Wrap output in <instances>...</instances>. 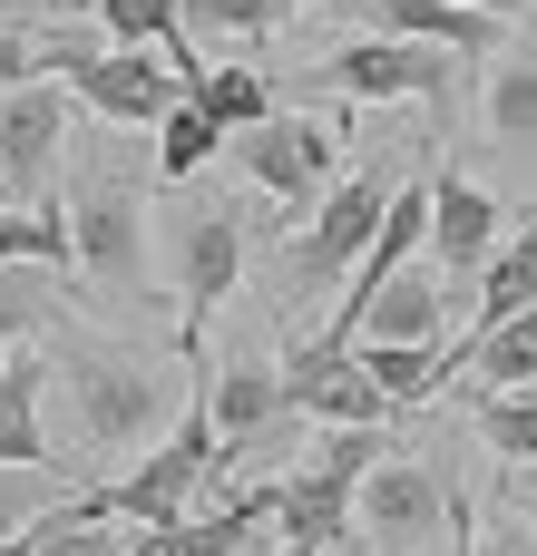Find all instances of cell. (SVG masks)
Returning <instances> with one entry per match:
<instances>
[{
  "mask_svg": "<svg viewBox=\"0 0 537 556\" xmlns=\"http://www.w3.org/2000/svg\"><path fill=\"white\" fill-rule=\"evenodd\" d=\"M205 362H157V352H117V342H88V332H59V391H68V430H78V459H137L157 450L176 420H186V381Z\"/></svg>",
  "mask_w": 537,
  "mask_h": 556,
  "instance_id": "obj_1",
  "label": "cell"
},
{
  "mask_svg": "<svg viewBox=\"0 0 537 556\" xmlns=\"http://www.w3.org/2000/svg\"><path fill=\"white\" fill-rule=\"evenodd\" d=\"M68 244H78V274H98L108 303H147V195L108 147H88L78 176H68Z\"/></svg>",
  "mask_w": 537,
  "mask_h": 556,
  "instance_id": "obj_2",
  "label": "cell"
},
{
  "mask_svg": "<svg viewBox=\"0 0 537 556\" xmlns=\"http://www.w3.org/2000/svg\"><path fill=\"white\" fill-rule=\"evenodd\" d=\"M215 450H225V430H215V410H205V391H196L186 420H176L157 450H137L117 489H98V508H108V518H137V528H166V518L196 508V479H205Z\"/></svg>",
  "mask_w": 537,
  "mask_h": 556,
  "instance_id": "obj_3",
  "label": "cell"
},
{
  "mask_svg": "<svg viewBox=\"0 0 537 556\" xmlns=\"http://www.w3.org/2000/svg\"><path fill=\"white\" fill-rule=\"evenodd\" d=\"M382 215H391V186H382V176L333 186V195L313 205V225L294 235V254H284V274H294V283H284V313H294V303H313V293H333V283L362 264V244L382 235Z\"/></svg>",
  "mask_w": 537,
  "mask_h": 556,
  "instance_id": "obj_4",
  "label": "cell"
},
{
  "mask_svg": "<svg viewBox=\"0 0 537 556\" xmlns=\"http://www.w3.org/2000/svg\"><path fill=\"white\" fill-rule=\"evenodd\" d=\"M235 283H245V215L186 205L176 215V352L186 362H205V323Z\"/></svg>",
  "mask_w": 537,
  "mask_h": 556,
  "instance_id": "obj_5",
  "label": "cell"
},
{
  "mask_svg": "<svg viewBox=\"0 0 537 556\" xmlns=\"http://www.w3.org/2000/svg\"><path fill=\"white\" fill-rule=\"evenodd\" d=\"M450 59L460 49H440V39L382 29V39H342L323 59V88L333 98H362V108H382V98H450Z\"/></svg>",
  "mask_w": 537,
  "mask_h": 556,
  "instance_id": "obj_6",
  "label": "cell"
},
{
  "mask_svg": "<svg viewBox=\"0 0 537 556\" xmlns=\"http://www.w3.org/2000/svg\"><path fill=\"white\" fill-rule=\"evenodd\" d=\"M68 127H78V88L68 78H20L0 88V176L20 195H39L68 156Z\"/></svg>",
  "mask_w": 537,
  "mask_h": 556,
  "instance_id": "obj_7",
  "label": "cell"
},
{
  "mask_svg": "<svg viewBox=\"0 0 537 556\" xmlns=\"http://www.w3.org/2000/svg\"><path fill=\"white\" fill-rule=\"evenodd\" d=\"M68 88H78V108H88V117H108V127H157V117L186 98L176 59H147L137 39H117V49H88V59L68 68Z\"/></svg>",
  "mask_w": 537,
  "mask_h": 556,
  "instance_id": "obj_8",
  "label": "cell"
},
{
  "mask_svg": "<svg viewBox=\"0 0 537 556\" xmlns=\"http://www.w3.org/2000/svg\"><path fill=\"white\" fill-rule=\"evenodd\" d=\"M440 518H450V489H440L421 459H372V469H362V547L372 556L421 547Z\"/></svg>",
  "mask_w": 537,
  "mask_h": 556,
  "instance_id": "obj_9",
  "label": "cell"
},
{
  "mask_svg": "<svg viewBox=\"0 0 537 556\" xmlns=\"http://www.w3.org/2000/svg\"><path fill=\"white\" fill-rule=\"evenodd\" d=\"M284 410H313V420H391V391L372 381V362H362V342H313V352H294V371H284Z\"/></svg>",
  "mask_w": 537,
  "mask_h": 556,
  "instance_id": "obj_10",
  "label": "cell"
},
{
  "mask_svg": "<svg viewBox=\"0 0 537 556\" xmlns=\"http://www.w3.org/2000/svg\"><path fill=\"white\" fill-rule=\"evenodd\" d=\"M323 166H333V127H313V117H254L245 127V176L264 186V195H284V205H313L323 195Z\"/></svg>",
  "mask_w": 537,
  "mask_h": 556,
  "instance_id": "obj_11",
  "label": "cell"
},
{
  "mask_svg": "<svg viewBox=\"0 0 537 556\" xmlns=\"http://www.w3.org/2000/svg\"><path fill=\"white\" fill-rule=\"evenodd\" d=\"M430 254H440V274H479L499 254V195L470 176H440L430 186Z\"/></svg>",
  "mask_w": 537,
  "mask_h": 556,
  "instance_id": "obj_12",
  "label": "cell"
},
{
  "mask_svg": "<svg viewBox=\"0 0 537 556\" xmlns=\"http://www.w3.org/2000/svg\"><path fill=\"white\" fill-rule=\"evenodd\" d=\"M430 332H440V283L421 264H401L372 303L333 313V342H430Z\"/></svg>",
  "mask_w": 537,
  "mask_h": 556,
  "instance_id": "obj_13",
  "label": "cell"
},
{
  "mask_svg": "<svg viewBox=\"0 0 537 556\" xmlns=\"http://www.w3.org/2000/svg\"><path fill=\"white\" fill-rule=\"evenodd\" d=\"M205 410H215L225 440H254L264 420H284V371H274L264 352H225L215 381H205Z\"/></svg>",
  "mask_w": 537,
  "mask_h": 556,
  "instance_id": "obj_14",
  "label": "cell"
},
{
  "mask_svg": "<svg viewBox=\"0 0 537 556\" xmlns=\"http://www.w3.org/2000/svg\"><path fill=\"white\" fill-rule=\"evenodd\" d=\"M49 352H10L0 362V459H20V469H49L59 459V440L39 430V391H49Z\"/></svg>",
  "mask_w": 537,
  "mask_h": 556,
  "instance_id": "obj_15",
  "label": "cell"
},
{
  "mask_svg": "<svg viewBox=\"0 0 537 556\" xmlns=\"http://www.w3.org/2000/svg\"><path fill=\"white\" fill-rule=\"evenodd\" d=\"M362 362H372V381L391 391V410H411V401H430L440 381L470 371V342H440V332H430V342H372Z\"/></svg>",
  "mask_w": 537,
  "mask_h": 556,
  "instance_id": "obj_16",
  "label": "cell"
},
{
  "mask_svg": "<svg viewBox=\"0 0 537 556\" xmlns=\"http://www.w3.org/2000/svg\"><path fill=\"white\" fill-rule=\"evenodd\" d=\"M59 264H39V254H20V264H0V362L29 342V332H59Z\"/></svg>",
  "mask_w": 537,
  "mask_h": 556,
  "instance_id": "obj_17",
  "label": "cell"
},
{
  "mask_svg": "<svg viewBox=\"0 0 537 556\" xmlns=\"http://www.w3.org/2000/svg\"><path fill=\"white\" fill-rule=\"evenodd\" d=\"M225 137H235V127H225V117L186 88V98L157 117V176H166V186H186L196 166H215V147H225Z\"/></svg>",
  "mask_w": 537,
  "mask_h": 556,
  "instance_id": "obj_18",
  "label": "cell"
},
{
  "mask_svg": "<svg viewBox=\"0 0 537 556\" xmlns=\"http://www.w3.org/2000/svg\"><path fill=\"white\" fill-rule=\"evenodd\" d=\"M372 20L382 29H411V39H440V49H479V39H499L509 10H470V0H372Z\"/></svg>",
  "mask_w": 537,
  "mask_h": 556,
  "instance_id": "obj_19",
  "label": "cell"
},
{
  "mask_svg": "<svg viewBox=\"0 0 537 556\" xmlns=\"http://www.w3.org/2000/svg\"><path fill=\"white\" fill-rule=\"evenodd\" d=\"M470 381L479 391H537V303L489 323V332H470Z\"/></svg>",
  "mask_w": 537,
  "mask_h": 556,
  "instance_id": "obj_20",
  "label": "cell"
},
{
  "mask_svg": "<svg viewBox=\"0 0 537 556\" xmlns=\"http://www.w3.org/2000/svg\"><path fill=\"white\" fill-rule=\"evenodd\" d=\"M20 254H39V264H78V244H68V215H59L49 195H29V205H0V264H20Z\"/></svg>",
  "mask_w": 537,
  "mask_h": 556,
  "instance_id": "obj_21",
  "label": "cell"
},
{
  "mask_svg": "<svg viewBox=\"0 0 537 556\" xmlns=\"http://www.w3.org/2000/svg\"><path fill=\"white\" fill-rule=\"evenodd\" d=\"M479 108H489V137H499V147H528L537 137V59H499Z\"/></svg>",
  "mask_w": 537,
  "mask_h": 556,
  "instance_id": "obj_22",
  "label": "cell"
},
{
  "mask_svg": "<svg viewBox=\"0 0 537 556\" xmlns=\"http://www.w3.org/2000/svg\"><path fill=\"white\" fill-rule=\"evenodd\" d=\"M479 440L528 469L537 459V391H479Z\"/></svg>",
  "mask_w": 537,
  "mask_h": 556,
  "instance_id": "obj_23",
  "label": "cell"
},
{
  "mask_svg": "<svg viewBox=\"0 0 537 556\" xmlns=\"http://www.w3.org/2000/svg\"><path fill=\"white\" fill-rule=\"evenodd\" d=\"M196 98H205L225 127H254V117H274V88H264L254 68H205V78H196Z\"/></svg>",
  "mask_w": 537,
  "mask_h": 556,
  "instance_id": "obj_24",
  "label": "cell"
},
{
  "mask_svg": "<svg viewBox=\"0 0 537 556\" xmlns=\"http://www.w3.org/2000/svg\"><path fill=\"white\" fill-rule=\"evenodd\" d=\"M294 0H186V29H215V39H254V29H274Z\"/></svg>",
  "mask_w": 537,
  "mask_h": 556,
  "instance_id": "obj_25",
  "label": "cell"
},
{
  "mask_svg": "<svg viewBox=\"0 0 537 556\" xmlns=\"http://www.w3.org/2000/svg\"><path fill=\"white\" fill-rule=\"evenodd\" d=\"M117 556H215V538H205V518H166V528H137Z\"/></svg>",
  "mask_w": 537,
  "mask_h": 556,
  "instance_id": "obj_26",
  "label": "cell"
},
{
  "mask_svg": "<svg viewBox=\"0 0 537 556\" xmlns=\"http://www.w3.org/2000/svg\"><path fill=\"white\" fill-rule=\"evenodd\" d=\"M470 556H537V538L519 528V518H499V528H479V538H470Z\"/></svg>",
  "mask_w": 537,
  "mask_h": 556,
  "instance_id": "obj_27",
  "label": "cell"
},
{
  "mask_svg": "<svg viewBox=\"0 0 537 556\" xmlns=\"http://www.w3.org/2000/svg\"><path fill=\"white\" fill-rule=\"evenodd\" d=\"M215 556H284L274 538H235V547H215Z\"/></svg>",
  "mask_w": 537,
  "mask_h": 556,
  "instance_id": "obj_28",
  "label": "cell"
},
{
  "mask_svg": "<svg viewBox=\"0 0 537 556\" xmlns=\"http://www.w3.org/2000/svg\"><path fill=\"white\" fill-rule=\"evenodd\" d=\"M29 10H39V0H0V29H20V20H29Z\"/></svg>",
  "mask_w": 537,
  "mask_h": 556,
  "instance_id": "obj_29",
  "label": "cell"
},
{
  "mask_svg": "<svg viewBox=\"0 0 537 556\" xmlns=\"http://www.w3.org/2000/svg\"><path fill=\"white\" fill-rule=\"evenodd\" d=\"M39 547V528H20V538H0V556H29Z\"/></svg>",
  "mask_w": 537,
  "mask_h": 556,
  "instance_id": "obj_30",
  "label": "cell"
},
{
  "mask_svg": "<svg viewBox=\"0 0 537 556\" xmlns=\"http://www.w3.org/2000/svg\"><path fill=\"white\" fill-rule=\"evenodd\" d=\"M519 498H528V528H537V459H528V479H519Z\"/></svg>",
  "mask_w": 537,
  "mask_h": 556,
  "instance_id": "obj_31",
  "label": "cell"
},
{
  "mask_svg": "<svg viewBox=\"0 0 537 556\" xmlns=\"http://www.w3.org/2000/svg\"><path fill=\"white\" fill-rule=\"evenodd\" d=\"M470 10H519V0H470Z\"/></svg>",
  "mask_w": 537,
  "mask_h": 556,
  "instance_id": "obj_32",
  "label": "cell"
},
{
  "mask_svg": "<svg viewBox=\"0 0 537 556\" xmlns=\"http://www.w3.org/2000/svg\"><path fill=\"white\" fill-rule=\"evenodd\" d=\"M333 556H352V547H333Z\"/></svg>",
  "mask_w": 537,
  "mask_h": 556,
  "instance_id": "obj_33",
  "label": "cell"
}]
</instances>
